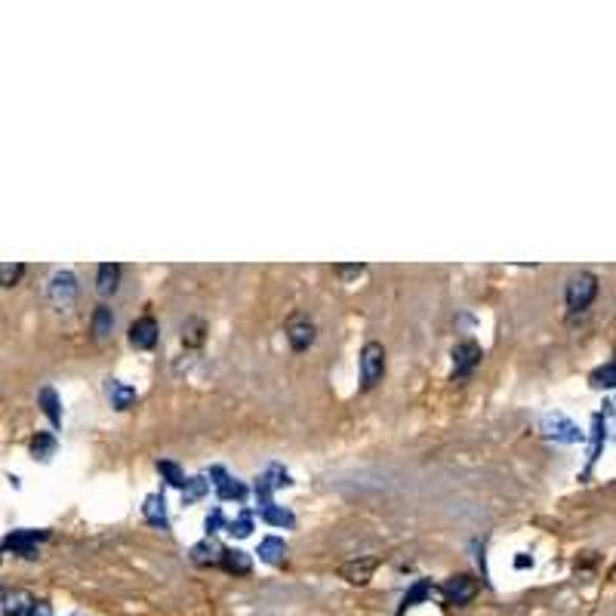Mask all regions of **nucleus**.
<instances>
[{
  "label": "nucleus",
  "instance_id": "obj_27",
  "mask_svg": "<svg viewBox=\"0 0 616 616\" xmlns=\"http://www.w3.org/2000/svg\"><path fill=\"white\" fill-rule=\"evenodd\" d=\"M250 527H253L250 518L240 515L238 521H231V524H229V533H235V537H250Z\"/></svg>",
  "mask_w": 616,
  "mask_h": 616
},
{
  "label": "nucleus",
  "instance_id": "obj_3",
  "mask_svg": "<svg viewBox=\"0 0 616 616\" xmlns=\"http://www.w3.org/2000/svg\"><path fill=\"white\" fill-rule=\"evenodd\" d=\"M478 580L475 576H469V574H460V576H450V580L444 583V589H441V595H444V601L450 607H465V604H471L478 595Z\"/></svg>",
  "mask_w": 616,
  "mask_h": 616
},
{
  "label": "nucleus",
  "instance_id": "obj_15",
  "mask_svg": "<svg viewBox=\"0 0 616 616\" xmlns=\"http://www.w3.org/2000/svg\"><path fill=\"white\" fill-rule=\"evenodd\" d=\"M117 281H120V266H117V262H102L99 277H96V290H99L102 296H108V293L117 290Z\"/></svg>",
  "mask_w": 616,
  "mask_h": 616
},
{
  "label": "nucleus",
  "instance_id": "obj_29",
  "mask_svg": "<svg viewBox=\"0 0 616 616\" xmlns=\"http://www.w3.org/2000/svg\"><path fill=\"white\" fill-rule=\"evenodd\" d=\"M185 333H189V336H185V342H189V345H201V340H204V324H201V321H191Z\"/></svg>",
  "mask_w": 616,
  "mask_h": 616
},
{
  "label": "nucleus",
  "instance_id": "obj_11",
  "mask_svg": "<svg viewBox=\"0 0 616 616\" xmlns=\"http://www.w3.org/2000/svg\"><path fill=\"white\" fill-rule=\"evenodd\" d=\"M37 601L22 589H4V616H28Z\"/></svg>",
  "mask_w": 616,
  "mask_h": 616
},
{
  "label": "nucleus",
  "instance_id": "obj_30",
  "mask_svg": "<svg viewBox=\"0 0 616 616\" xmlns=\"http://www.w3.org/2000/svg\"><path fill=\"white\" fill-rule=\"evenodd\" d=\"M219 527H222V512H219V509H216L213 515H207V530H210V533H216Z\"/></svg>",
  "mask_w": 616,
  "mask_h": 616
},
{
  "label": "nucleus",
  "instance_id": "obj_28",
  "mask_svg": "<svg viewBox=\"0 0 616 616\" xmlns=\"http://www.w3.org/2000/svg\"><path fill=\"white\" fill-rule=\"evenodd\" d=\"M428 592H432V585H428V583H419L416 589H413L410 595L404 598V611H407V607H413V604H416V601H423V598L428 595Z\"/></svg>",
  "mask_w": 616,
  "mask_h": 616
},
{
  "label": "nucleus",
  "instance_id": "obj_32",
  "mask_svg": "<svg viewBox=\"0 0 616 616\" xmlns=\"http://www.w3.org/2000/svg\"><path fill=\"white\" fill-rule=\"evenodd\" d=\"M336 272L340 275H360L364 272V266H336Z\"/></svg>",
  "mask_w": 616,
  "mask_h": 616
},
{
  "label": "nucleus",
  "instance_id": "obj_6",
  "mask_svg": "<svg viewBox=\"0 0 616 616\" xmlns=\"http://www.w3.org/2000/svg\"><path fill=\"white\" fill-rule=\"evenodd\" d=\"M130 345L139 351H152L157 345V321L152 314H145V318H139L130 324Z\"/></svg>",
  "mask_w": 616,
  "mask_h": 616
},
{
  "label": "nucleus",
  "instance_id": "obj_5",
  "mask_svg": "<svg viewBox=\"0 0 616 616\" xmlns=\"http://www.w3.org/2000/svg\"><path fill=\"white\" fill-rule=\"evenodd\" d=\"M481 358H484V351H481L478 342H460L453 349V379H465L471 370L481 364Z\"/></svg>",
  "mask_w": 616,
  "mask_h": 616
},
{
  "label": "nucleus",
  "instance_id": "obj_19",
  "mask_svg": "<svg viewBox=\"0 0 616 616\" xmlns=\"http://www.w3.org/2000/svg\"><path fill=\"white\" fill-rule=\"evenodd\" d=\"M145 518L154 524V527L167 530V509H163V497H161V493H154V497L145 499Z\"/></svg>",
  "mask_w": 616,
  "mask_h": 616
},
{
  "label": "nucleus",
  "instance_id": "obj_10",
  "mask_svg": "<svg viewBox=\"0 0 616 616\" xmlns=\"http://www.w3.org/2000/svg\"><path fill=\"white\" fill-rule=\"evenodd\" d=\"M373 570H377V558H358V561H345L340 567V576L351 585H364L370 583Z\"/></svg>",
  "mask_w": 616,
  "mask_h": 616
},
{
  "label": "nucleus",
  "instance_id": "obj_8",
  "mask_svg": "<svg viewBox=\"0 0 616 616\" xmlns=\"http://www.w3.org/2000/svg\"><path fill=\"white\" fill-rule=\"evenodd\" d=\"M546 434L548 438H555V441H561V444H576V441L583 438V432L576 428L574 423H570L567 416H546Z\"/></svg>",
  "mask_w": 616,
  "mask_h": 616
},
{
  "label": "nucleus",
  "instance_id": "obj_4",
  "mask_svg": "<svg viewBox=\"0 0 616 616\" xmlns=\"http://www.w3.org/2000/svg\"><path fill=\"white\" fill-rule=\"evenodd\" d=\"M47 539V530H16L4 539V548L19 558H37V546Z\"/></svg>",
  "mask_w": 616,
  "mask_h": 616
},
{
  "label": "nucleus",
  "instance_id": "obj_13",
  "mask_svg": "<svg viewBox=\"0 0 616 616\" xmlns=\"http://www.w3.org/2000/svg\"><path fill=\"white\" fill-rule=\"evenodd\" d=\"M219 567L225 574H235V576H247L253 570L250 565V555L240 552V548H222V558H219Z\"/></svg>",
  "mask_w": 616,
  "mask_h": 616
},
{
  "label": "nucleus",
  "instance_id": "obj_31",
  "mask_svg": "<svg viewBox=\"0 0 616 616\" xmlns=\"http://www.w3.org/2000/svg\"><path fill=\"white\" fill-rule=\"evenodd\" d=\"M28 616H52V611H50L47 601H37V604L32 607V613H28Z\"/></svg>",
  "mask_w": 616,
  "mask_h": 616
},
{
  "label": "nucleus",
  "instance_id": "obj_25",
  "mask_svg": "<svg viewBox=\"0 0 616 616\" xmlns=\"http://www.w3.org/2000/svg\"><path fill=\"white\" fill-rule=\"evenodd\" d=\"M22 272H25L22 262H4V266H0V284H4V287H13V284L22 277Z\"/></svg>",
  "mask_w": 616,
  "mask_h": 616
},
{
  "label": "nucleus",
  "instance_id": "obj_22",
  "mask_svg": "<svg viewBox=\"0 0 616 616\" xmlns=\"http://www.w3.org/2000/svg\"><path fill=\"white\" fill-rule=\"evenodd\" d=\"M592 386L595 388H616V358L611 364L598 367L595 373H592Z\"/></svg>",
  "mask_w": 616,
  "mask_h": 616
},
{
  "label": "nucleus",
  "instance_id": "obj_23",
  "mask_svg": "<svg viewBox=\"0 0 616 616\" xmlns=\"http://www.w3.org/2000/svg\"><path fill=\"white\" fill-rule=\"evenodd\" d=\"M157 471H161V475L167 478L173 487H182V490H185V484H189V481H185V475H182V469H179L176 462H170V460L157 462Z\"/></svg>",
  "mask_w": 616,
  "mask_h": 616
},
{
  "label": "nucleus",
  "instance_id": "obj_2",
  "mask_svg": "<svg viewBox=\"0 0 616 616\" xmlns=\"http://www.w3.org/2000/svg\"><path fill=\"white\" fill-rule=\"evenodd\" d=\"M386 377V349L379 342H367L360 349V386L373 388Z\"/></svg>",
  "mask_w": 616,
  "mask_h": 616
},
{
  "label": "nucleus",
  "instance_id": "obj_17",
  "mask_svg": "<svg viewBox=\"0 0 616 616\" xmlns=\"http://www.w3.org/2000/svg\"><path fill=\"white\" fill-rule=\"evenodd\" d=\"M213 478H219V481H213L216 490H219V499H244V493H247L244 484H238V481L225 478L222 469H213Z\"/></svg>",
  "mask_w": 616,
  "mask_h": 616
},
{
  "label": "nucleus",
  "instance_id": "obj_18",
  "mask_svg": "<svg viewBox=\"0 0 616 616\" xmlns=\"http://www.w3.org/2000/svg\"><path fill=\"white\" fill-rule=\"evenodd\" d=\"M219 558H222V548H216L210 539H204V543H198V546H191V561L194 565H201V567H207V565H219Z\"/></svg>",
  "mask_w": 616,
  "mask_h": 616
},
{
  "label": "nucleus",
  "instance_id": "obj_9",
  "mask_svg": "<svg viewBox=\"0 0 616 616\" xmlns=\"http://www.w3.org/2000/svg\"><path fill=\"white\" fill-rule=\"evenodd\" d=\"M74 296H78V281H74L71 272H56L50 277V299L52 303L69 305Z\"/></svg>",
  "mask_w": 616,
  "mask_h": 616
},
{
  "label": "nucleus",
  "instance_id": "obj_7",
  "mask_svg": "<svg viewBox=\"0 0 616 616\" xmlns=\"http://www.w3.org/2000/svg\"><path fill=\"white\" fill-rule=\"evenodd\" d=\"M287 340L293 351H305L308 345L314 342V324L305 318V314H293L287 324Z\"/></svg>",
  "mask_w": 616,
  "mask_h": 616
},
{
  "label": "nucleus",
  "instance_id": "obj_24",
  "mask_svg": "<svg viewBox=\"0 0 616 616\" xmlns=\"http://www.w3.org/2000/svg\"><path fill=\"white\" fill-rule=\"evenodd\" d=\"M262 518H266L268 524H277V527H290L293 524V515L287 512V509H277V506L262 509Z\"/></svg>",
  "mask_w": 616,
  "mask_h": 616
},
{
  "label": "nucleus",
  "instance_id": "obj_21",
  "mask_svg": "<svg viewBox=\"0 0 616 616\" xmlns=\"http://www.w3.org/2000/svg\"><path fill=\"white\" fill-rule=\"evenodd\" d=\"M41 407L50 416L52 425H62V410H59V397H56L52 388H43V392H41Z\"/></svg>",
  "mask_w": 616,
  "mask_h": 616
},
{
  "label": "nucleus",
  "instance_id": "obj_1",
  "mask_svg": "<svg viewBox=\"0 0 616 616\" xmlns=\"http://www.w3.org/2000/svg\"><path fill=\"white\" fill-rule=\"evenodd\" d=\"M567 308L570 312H585L598 296V277L592 272H580L567 281Z\"/></svg>",
  "mask_w": 616,
  "mask_h": 616
},
{
  "label": "nucleus",
  "instance_id": "obj_16",
  "mask_svg": "<svg viewBox=\"0 0 616 616\" xmlns=\"http://www.w3.org/2000/svg\"><path fill=\"white\" fill-rule=\"evenodd\" d=\"M111 327H115V314H111L108 305H99L93 312V336L96 342H105L111 336Z\"/></svg>",
  "mask_w": 616,
  "mask_h": 616
},
{
  "label": "nucleus",
  "instance_id": "obj_20",
  "mask_svg": "<svg viewBox=\"0 0 616 616\" xmlns=\"http://www.w3.org/2000/svg\"><path fill=\"white\" fill-rule=\"evenodd\" d=\"M32 453H34V460L47 462L50 456L56 453V438H52L50 432H37V438L32 441Z\"/></svg>",
  "mask_w": 616,
  "mask_h": 616
},
{
  "label": "nucleus",
  "instance_id": "obj_26",
  "mask_svg": "<svg viewBox=\"0 0 616 616\" xmlns=\"http://www.w3.org/2000/svg\"><path fill=\"white\" fill-rule=\"evenodd\" d=\"M207 481L204 478H191L189 481V484H185V490H182V499L185 502H194V499H201V497H204V493H207Z\"/></svg>",
  "mask_w": 616,
  "mask_h": 616
},
{
  "label": "nucleus",
  "instance_id": "obj_14",
  "mask_svg": "<svg viewBox=\"0 0 616 616\" xmlns=\"http://www.w3.org/2000/svg\"><path fill=\"white\" fill-rule=\"evenodd\" d=\"M259 558L266 561V565H284V561H287V543H284V539H277V537L262 539Z\"/></svg>",
  "mask_w": 616,
  "mask_h": 616
},
{
  "label": "nucleus",
  "instance_id": "obj_12",
  "mask_svg": "<svg viewBox=\"0 0 616 616\" xmlns=\"http://www.w3.org/2000/svg\"><path fill=\"white\" fill-rule=\"evenodd\" d=\"M105 395H108V401L115 410H130L133 404H136V388L124 386V382H117V379L105 382Z\"/></svg>",
  "mask_w": 616,
  "mask_h": 616
}]
</instances>
